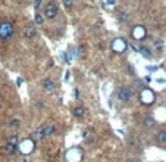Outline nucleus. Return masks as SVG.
Here are the masks:
<instances>
[{
    "instance_id": "f257e3e1",
    "label": "nucleus",
    "mask_w": 166,
    "mask_h": 162,
    "mask_svg": "<svg viewBox=\"0 0 166 162\" xmlns=\"http://www.w3.org/2000/svg\"><path fill=\"white\" fill-rule=\"evenodd\" d=\"M13 37V24L9 21H1L0 22V40L7 41Z\"/></svg>"
},
{
    "instance_id": "f03ea898",
    "label": "nucleus",
    "mask_w": 166,
    "mask_h": 162,
    "mask_svg": "<svg viewBox=\"0 0 166 162\" xmlns=\"http://www.w3.org/2000/svg\"><path fill=\"white\" fill-rule=\"evenodd\" d=\"M57 12H59V7L56 4L54 0H50L46 6H44V16L47 19H54L57 16Z\"/></svg>"
},
{
    "instance_id": "7ed1b4c3",
    "label": "nucleus",
    "mask_w": 166,
    "mask_h": 162,
    "mask_svg": "<svg viewBox=\"0 0 166 162\" xmlns=\"http://www.w3.org/2000/svg\"><path fill=\"white\" fill-rule=\"evenodd\" d=\"M65 158H66V162H81V159H83V152L78 147H71L66 152Z\"/></svg>"
},
{
    "instance_id": "20e7f679",
    "label": "nucleus",
    "mask_w": 166,
    "mask_h": 162,
    "mask_svg": "<svg viewBox=\"0 0 166 162\" xmlns=\"http://www.w3.org/2000/svg\"><path fill=\"white\" fill-rule=\"evenodd\" d=\"M154 99H156V94H154L150 88H143V90H141V93H140V100H141V103L150 105V103L154 102Z\"/></svg>"
},
{
    "instance_id": "39448f33",
    "label": "nucleus",
    "mask_w": 166,
    "mask_h": 162,
    "mask_svg": "<svg viewBox=\"0 0 166 162\" xmlns=\"http://www.w3.org/2000/svg\"><path fill=\"white\" fill-rule=\"evenodd\" d=\"M34 146H36V142L31 140V139H27V140H24L21 144H18V149H19L24 155H28V153H31V152L34 150Z\"/></svg>"
},
{
    "instance_id": "423d86ee",
    "label": "nucleus",
    "mask_w": 166,
    "mask_h": 162,
    "mask_svg": "<svg viewBox=\"0 0 166 162\" xmlns=\"http://www.w3.org/2000/svg\"><path fill=\"white\" fill-rule=\"evenodd\" d=\"M131 97H132V91H131L129 87L122 85V87L118 90V99H119L121 102H128Z\"/></svg>"
},
{
    "instance_id": "0eeeda50",
    "label": "nucleus",
    "mask_w": 166,
    "mask_h": 162,
    "mask_svg": "<svg viewBox=\"0 0 166 162\" xmlns=\"http://www.w3.org/2000/svg\"><path fill=\"white\" fill-rule=\"evenodd\" d=\"M126 47H128V44H126L122 39H115V40L112 41V50H113V52L124 53L125 50H126Z\"/></svg>"
},
{
    "instance_id": "6e6552de",
    "label": "nucleus",
    "mask_w": 166,
    "mask_h": 162,
    "mask_svg": "<svg viewBox=\"0 0 166 162\" xmlns=\"http://www.w3.org/2000/svg\"><path fill=\"white\" fill-rule=\"evenodd\" d=\"M144 37H146V28L143 25H135L134 30H132V39L135 41H140Z\"/></svg>"
},
{
    "instance_id": "1a4fd4ad",
    "label": "nucleus",
    "mask_w": 166,
    "mask_h": 162,
    "mask_svg": "<svg viewBox=\"0 0 166 162\" xmlns=\"http://www.w3.org/2000/svg\"><path fill=\"white\" fill-rule=\"evenodd\" d=\"M24 36H25L27 39H34V37L37 36L36 25H33V24H28V25L25 27V30H24Z\"/></svg>"
},
{
    "instance_id": "9d476101",
    "label": "nucleus",
    "mask_w": 166,
    "mask_h": 162,
    "mask_svg": "<svg viewBox=\"0 0 166 162\" xmlns=\"http://www.w3.org/2000/svg\"><path fill=\"white\" fill-rule=\"evenodd\" d=\"M43 87H44V90H47V91H53L54 88H56V85H54V82L51 78H46V80L43 81Z\"/></svg>"
},
{
    "instance_id": "9b49d317",
    "label": "nucleus",
    "mask_w": 166,
    "mask_h": 162,
    "mask_svg": "<svg viewBox=\"0 0 166 162\" xmlns=\"http://www.w3.org/2000/svg\"><path fill=\"white\" fill-rule=\"evenodd\" d=\"M53 131H54V127H53L51 124H49V125H44V127H41L43 137H47V136L53 134Z\"/></svg>"
},
{
    "instance_id": "f8f14e48",
    "label": "nucleus",
    "mask_w": 166,
    "mask_h": 162,
    "mask_svg": "<svg viewBox=\"0 0 166 162\" xmlns=\"http://www.w3.org/2000/svg\"><path fill=\"white\" fill-rule=\"evenodd\" d=\"M143 125H144L146 128H153V127L156 125V121H154L153 117H146V118L143 120Z\"/></svg>"
},
{
    "instance_id": "ddd939ff",
    "label": "nucleus",
    "mask_w": 166,
    "mask_h": 162,
    "mask_svg": "<svg viewBox=\"0 0 166 162\" xmlns=\"http://www.w3.org/2000/svg\"><path fill=\"white\" fill-rule=\"evenodd\" d=\"M72 114H74V117H77V118H83L84 114H85V109H84L83 106H77V108H74Z\"/></svg>"
},
{
    "instance_id": "4468645a",
    "label": "nucleus",
    "mask_w": 166,
    "mask_h": 162,
    "mask_svg": "<svg viewBox=\"0 0 166 162\" xmlns=\"http://www.w3.org/2000/svg\"><path fill=\"white\" fill-rule=\"evenodd\" d=\"M156 140H157V143H160V144H163V143H166V130L163 131H159L157 134H156Z\"/></svg>"
},
{
    "instance_id": "2eb2a0df",
    "label": "nucleus",
    "mask_w": 166,
    "mask_h": 162,
    "mask_svg": "<svg viewBox=\"0 0 166 162\" xmlns=\"http://www.w3.org/2000/svg\"><path fill=\"white\" fill-rule=\"evenodd\" d=\"M138 53H141V55H143L144 58H147V59H149V58H152V53H150V49H149V47H144V46H141Z\"/></svg>"
},
{
    "instance_id": "dca6fc26",
    "label": "nucleus",
    "mask_w": 166,
    "mask_h": 162,
    "mask_svg": "<svg viewBox=\"0 0 166 162\" xmlns=\"http://www.w3.org/2000/svg\"><path fill=\"white\" fill-rule=\"evenodd\" d=\"M16 150H18V144H10V143L6 144V152H7L9 155H13Z\"/></svg>"
},
{
    "instance_id": "f3484780",
    "label": "nucleus",
    "mask_w": 166,
    "mask_h": 162,
    "mask_svg": "<svg viewBox=\"0 0 166 162\" xmlns=\"http://www.w3.org/2000/svg\"><path fill=\"white\" fill-rule=\"evenodd\" d=\"M19 125H21V122H19L18 118H13V120L9 121V127H10V128H18Z\"/></svg>"
},
{
    "instance_id": "a211bd4d",
    "label": "nucleus",
    "mask_w": 166,
    "mask_h": 162,
    "mask_svg": "<svg viewBox=\"0 0 166 162\" xmlns=\"http://www.w3.org/2000/svg\"><path fill=\"white\" fill-rule=\"evenodd\" d=\"M7 143H10V144H18V136H16V134L10 136V137L7 139Z\"/></svg>"
},
{
    "instance_id": "6ab92c4d",
    "label": "nucleus",
    "mask_w": 166,
    "mask_h": 162,
    "mask_svg": "<svg viewBox=\"0 0 166 162\" xmlns=\"http://www.w3.org/2000/svg\"><path fill=\"white\" fill-rule=\"evenodd\" d=\"M62 1H63V4H65L66 9H71L72 4H74V0H62Z\"/></svg>"
},
{
    "instance_id": "aec40b11",
    "label": "nucleus",
    "mask_w": 166,
    "mask_h": 162,
    "mask_svg": "<svg viewBox=\"0 0 166 162\" xmlns=\"http://www.w3.org/2000/svg\"><path fill=\"white\" fill-rule=\"evenodd\" d=\"M36 24H37V25H41L43 24V16L38 15V13H36Z\"/></svg>"
},
{
    "instance_id": "412c9836",
    "label": "nucleus",
    "mask_w": 166,
    "mask_h": 162,
    "mask_svg": "<svg viewBox=\"0 0 166 162\" xmlns=\"http://www.w3.org/2000/svg\"><path fill=\"white\" fill-rule=\"evenodd\" d=\"M126 19H128V15H126L125 12L119 13V21H121V22H124V21H126Z\"/></svg>"
},
{
    "instance_id": "4be33fe9",
    "label": "nucleus",
    "mask_w": 166,
    "mask_h": 162,
    "mask_svg": "<svg viewBox=\"0 0 166 162\" xmlns=\"http://www.w3.org/2000/svg\"><path fill=\"white\" fill-rule=\"evenodd\" d=\"M134 85H137L138 88H141V87H143V81L141 80H135L134 81Z\"/></svg>"
},
{
    "instance_id": "5701e85b",
    "label": "nucleus",
    "mask_w": 166,
    "mask_h": 162,
    "mask_svg": "<svg viewBox=\"0 0 166 162\" xmlns=\"http://www.w3.org/2000/svg\"><path fill=\"white\" fill-rule=\"evenodd\" d=\"M41 1L43 0H36V1H34V9H38L40 4H41Z\"/></svg>"
},
{
    "instance_id": "b1692460",
    "label": "nucleus",
    "mask_w": 166,
    "mask_h": 162,
    "mask_svg": "<svg viewBox=\"0 0 166 162\" xmlns=\"http://www.w3.org/2000/svg\"><path fill=\"white\" fill-rule=\"evenodd\" d=\"M106 3H107V4H110V6H113V4L116 3V0H106Z\"/></svg>"
},
{
    "instance_id": "393cba45",
    "label": "nucleus",
    "mask_w": 166,
    "mask_h": 162,
    "mask_svg": "<svg viewBox=\"0 0 166 162\" xmlns=\"http://www.w3.org/2000/svg\"><path fill=\"white\" fill-rule=\"evenodd\" d=\"M75 97L80 99V93H78V88H75Z\"/></svg>"
},
{
    "instance_id": "a878e982",
    "label": "nucleus",
    "mask_w": 166,
    "mask_h": 162,
    "mask_svg": "<svg viewBox=\"0 0 166 162\" xmlns=\"http://www.w3.org/2000/svg\"><path fill=\"white\" fill-rule=\"evenodd\" d=\"M18 1H19V3H25L27 0H18Z\"/></svg>"
},
{
    "instance_id": "bb28decb",
    "label": "nucleus",
    "mask_w": 166,
    "mask_h": 162,
    "mask_svg": "<svg viewBox=\"0 0 166 162\" xmlns=\"http://www.w3.org/2000/svg\"><path fill=\"white\" fill-rule=\"evenodd\" d=\"M24 162H30V161H27V159H25V161H24Z\"/></svg>"
}]
</instances>
